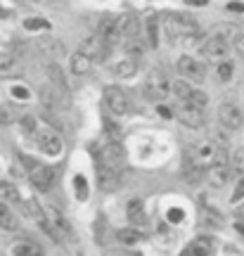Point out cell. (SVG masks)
Instances as JSON below:
<instances>
[{
  "label": "cell",
  "instance_id": "obj_32",
  "mask_svg": "<svg viewBox=\"0 0 244 256\" xmlns=\"http://www.w3.org/2000/svg\"><path fill=\"white\" fill-rule=\"evenodd\" d=\"M240 29L235 26V24H221V26H216L213 31H211V36H218V38H223V40H232L235 38V34H237Z\"/></svg>",
  "mask_w": 244,
  "mask_h": 256
},
{
  "label": "cell",
  "instance_id": "obj_16",
  "mask_svg": "<svg viewBox=\"0 0 244 256\" xmlns=\"http://www.w3.org/2000/svg\"><path fill=\"white\" fill-rule=\"evenodd\" d=\"M145 36H147V45L152 50L159 48V40H161V17L159 15H150L145 21Z\"/></svg>",
  "mask_w": 244,
  "mask_h": 256
},
{
  "label": "cell",
  "instance_id": "obj_38",
  "mask_svg": "<svg viewBox=\"0 0 244 256\" xmlns=\"http://www.w3.org/2000/svg\"><path fill=\"white\" fill-rule=\"evenodd\" d=\"M10 124H15V110L0 105V126H10Z\"/></svg>",
  "mask_w": 244,
  "mask_h": 256
},
{
  "label": "cell",
  "instance_id": "obj_27",
  "mask_svg": "<svg viewBox=\"0 0 244 256\" xmlns=\"http://www.w3.org/2000/svg\"><path fill=\"white\" fill-rule=\"evenodd\" d=\"M230 173H235L237 178H244V147H237L230 157Z\"/></svg>",
  "mask_w": 244,
  "mask_h": 256
},
{
  "label": "cell",
  "instance_id": "obj_52",
  "mask_svg": "<svg viewBox=\"0 0 244 256\" xmlns=\"http://www.w3.org/2000/svg\"><path fill=\"white\" fill-rule=\"evenodd\" d=\"M7 15H10V12H7V10H2V7H0V19H2V17H7Z\"/></svg>",
  "mask_w": 244,
  "mask_h": 256
},
{
  "label": "cell",
  "instance_id": "obj_9",
  "mask_svg": "<svg viewBox=\"0 0 244 256\" xmlns=\"http://www.w3.org/2000/svg\"><path fill=\"white\" fill-rule=\"evenodd\" d=\"M116 31H119V38H121L123 43L138 40L140 34H142L140 17H138V15H123V17H119L116 19Z\"/></svg>",
  "mask_w": 244,
  "mask_h": 256
},
{
  "label": "cell",
  "instance_id": "obj_19",
  "mask_svg": "<svg viewBox=\"0 0 244 256\" xmlns=\"http://www.w3.org/2000/svg\"><path fill=\"white\" fill-rule=\"evenodd\" d=\"M48 78H50V86H52L55 91H59V92H67V91H69L67 72H64L59 64H55V62H50V64H48Z\"/></svg>",
  "mask_w": 244,
  "mask_h": 256
},
{
  "label": "cell",
  "instance_id": "obj_45",
  "mask_svg": "<svg viewBox=\"0 0 244 256\" xmlns=\"http://www.w3.org/2000/svg\"><path fill=\"white\" fill-rule=\"evenodd\" d=\"M157 111H159V116H164V119H171V116H173L171 107L169 105H164V102H157Z\"/></svg>",
  "mask_w": 244,
  "mask_h": 256
},
{
  "label": "cell",
  "instance_id": "obj_23",
  "mask_svg": "<svg viewBox=\"0 0 244 256\" xmlns=\"http://www.w3.org/2000/svg\"><path fill=\"white\" fill-rule=\"evenodd\" d=\"M135 72H138V59H131V57H123L121 62H116L112 67L114 78H131Z\"/></svg>",
  "mask_w": 244,
  "mask_h": 256
},
{
  "label": "cell",
  "instance_id": "obj_36",
  "mask_svg": "<svg viewBox=\"0 0 244 256\" xmlns=\"http://www.w3.org/2000/svg\"><path fill=\"white\" fill-rule=\"evenodd\" d=\"M74 187H76V197L78 200H86L88 197V183H86L83 176H76L74 178Z\"/></svg>",
  "mask_w": 244,
  "mask_h": 256
},
{
  "label": "cell",
  "instance_id": "obj_41",
  "mask_svg": "<svg viewBox=\"0 0 244 256\" xmlns=\"http://www.w3.org/2000/svg\"><path fill=\"white\" fill-rule=\"evenodd\" d=\"M17 159L21 162V164H24V168H26L29 173H31V171H34V168L38 166V162L34 159V157H29V154H17Z\"/></svg>",
  "mask_w": 244,
  "mask_h": 256
},
{
  "label": "cell",
  "instance_id": "obj_48",
  "mask_svg": "<svg viewBox=\"0 0 244 256\" xmlns=\"http://www.w3.org/2000/svg\"><path fill=\"white\" fill-rule=\"evenodd\" d=\"M102 228H105V223H102V216H100L97 223H95V233H97V242H100V244L105 242V238H102Z\"/></svg>",
  "mask_w": 244,
  "mask_h": 256
},
{
  "label": "cell",
  "instance_id": "obj_3",
  "mask_svg": "<svg viewBox=\"0 0 244 256\" xmlns=\"http://www.w3.org/2000/svg\"><path fill=\"white\" fill-rule=\"evenodd\" d=\"M169 92H171V83L164 73L154 72L147 78V83H145V97L147 100H152V102H164Z\"/></svg>",
  "mask_w": 244,
  "mask_h": 256
},
{
  "label": "cell",
  "instance_id": "obj_25",
  "mask_svg": "<svg viewBox=\"0 0 244 256\" xmlns=\"http://www.w3.org/2000/svg\"><path fill=\"white\" fill-rule=\"evenodd\" d=\"M38 50L43 53V55H62L64 53V45L57 40V38H43V40H38Z\"/></svg>",
  "mask_w": 244,
  "mask_h": 256
},
{
  "label": "cell",
  "instance_id": "obj_24",
  "mask_svg": "<svg viewBox=\"0 0 244 256\" xmlns=\"http://www.w3.org/2000/svg\"><path fill=\"white\" fill-rule=\"evenodd\" d=\"M12 256H43V249L38 247L36 242H29V239H21L12 247Z\"/></svg>",
  "mask_w": 244,
  "mask_h": 256
},
{
  "label": "cell",
  "instance_id": "obj_40",
  "mask_svg": "<svg viewBox=\"0 0 244 256\" xmlns=\"http://www.w3.org/2000/svg\"><path fill=\"white\" fill-rule=\"evenodd\" d=\"M232 48H235V53L244 55V31L242 29H240V31L235 34V38H232Z\"/></svg>",
  "mask_w": 244,
  "mask_h": 256
},
{
  "label": "cell",
  "instance_id": "obj_46",
  "mask_svg": "<svg viewBox=\"0 0 244 256\" xmlns=\"http://www.w3.org/2000/svg\"><path fill=\"white\" fill-rule=\"evenodd\" d=\"M12 95L19 97V100H29V88H24V86H15V88H12Z\"/></svg>",
  "mask_w": 244,
  "mask_h": 256
},
{
  "label": "cell",
  "instance_id": "obj_29",
  "mask_svg": "<svg viewBox=\"0 0 244 256\" xmlns=\"http://www.w3.org/2000/svg\"><path fill=\"white\" fill-rule=\"evenodd\" d=\"M207 178V171H204V166H197V164H188L185 168V181L190 185H199L202 181Z\"/></svg>",
  "mask_w": 244,
  "mask_h": 256
},
{
  "label": "cell",
  "instance_id": "obj_39",
  "mask_svg": "<svg viewBox=\"0 0 244 256\" xmlns=\"http://www.w3.org/2000/svg\"><path fill=\"white\" fill-rule=\"evenodd\" d=\"M105 133H107V140H114V143H121V128L116 126V124H109L107 121V126H105Z\"/></svg>",
  "mask_w": 244,
  "mask_h": 256
},
{
  "label": "cell",
  "instance_id": "obj_37",
  "mask_svg": "<svg viewBox=\"0 0 244 256\" xmlns=\"http://www.w3.org/2000/svg\"><path fill=\"white\" fill-rule=\"evenodd\" d=\"M204 223H209V225H221L223 223V216L218 214V211H213V209H209V206H204Z\"/></svg>",
  "mask_w": 244,
  "mask_h": 256
},
{
  "label": "cell",
  "instance_id": "obj_44",
  "mask_svg": "<svg viewBox=\"0 0 244 256\" xmlns=\"http://www.w3.org/2000/svg\"><path fill=\"white\" fill-rule=\"evenodd\" d=\"M242 197H244V178H240L237 185H235V192H232V201H240Z\"/></svg>",
  "mask_w": 244,
  "mask_h": 256
},
{
  "label": "cell",
  "instance_id": "obj_12",
  "mask_svg": "<svg viewBox=\"0 0 244 256\" xmlns=\"http://www.w3.org/2000/svg\"><path fill=\"white\" fill-rule=\"evenodd\" d=\"M183 24H185V17H183V15L169 12L166 17H161V34L169 38L171 43H178V40H180V34H183Z\"/></svg>",
  "mask_w": 244,
  "mask_h": 256
},
{
  "label": "cell",
  "instance_id": "obj_4",
  "mask_svg": "<svg viewBox=\"0 0 244 256\" xmlns=\"http://www.w3.org/2000/svg\"><path fill=\"white\" fill-rule=\"evenodd\" d=\"M227 55H230V43L227 40H223V38L218 36H209L204 43H202V57L204 59H209V62H223V59H227Z\"/></svg>",
  "mask_w": 244,
  "mask_h": 256
},
{
  "label": "cell",
  "instance_id": "obj_17",
  "mask_svg": "<svg viewBox=\"0 0 244 256\" xmlns=\"http://www.w3.org/2000/svg\"><path fill=\"white\" fill-rule=\"evenodd\" d=\"M21 73V64L12 53H2L0 50V78H12Z\"/></svg>",
  "mask_w": 244,
  "mask_h": 256
},
{
  "label": "cell",
  "instance_id": "obj_15",
  "mask_svg": "<svg viewBox=\"0 0 244 256\" xmlns=\"http://www.w3.org/2000/svg\"><path fill=\"white\" fill-rule=\"evenodd\" d=\"M126 219L133 228H142L147 223V214H145V204L142 200H131L126 206Z\"/></svg>",
  "mask_w": 244,
  "mask_h": 256
},
{
  "label": "cell",
  "instance_id": "obj_2",
  "mask_svg": "<svg viewBox=\"0 0 244 256\" xmlns=\"http://www.w3.org/2000/svg\"><path fill=\"white\" fill-rule=\"evenodd\" d=\"M34 138H36L38 147H40L45 154H52V157L62 154V138H59V133H57L55 128H50V126L36 128Z\"/></svg>",
  "mask_w": 244,
  "mask_h": 256
},
{
  "label": "cell",
  "instance_id": "obj_42",
  "mask_svg": "<svg viewBox=\"0 0 244 256\" xmlns=\"http://www.w3.org/2000/svg\"><path fill=\"white\" fill-rule=\"evenodd\" d=\"M166 219H169V223H180V220H185V211L183 209H169Z\"/></svg>",
  "mask_w": 244,
  "mask_h": 256
},
{
  "label": "cell",
  "instance_id": "obj_47",
  "mask_svg": "<svg viewBox=\"0 0 244 256\" xmlns=\"http://www.w3.org/2000/svg\"><path fill=\"white\" fill-rule=\"evenodd\" d=\"M227 10H230V12H240V15H244V5L242 2H237V0L227 2Z\"/></svg>",
  "mask_w": 244,
  "mask_h": 256
},
{
  "label": "cell",
  "instance_id": "obj_11",
  "mask_svg": "<svg viewBox=\"0 0 244 256\" xmlns=\"http://www.w3.org/2000/svg\"><path fill=\"white\" fill-rule=\"evenodd\" d=\"M173 116H178V121L183 124V126L188 128H202L204 126V110H199V107H194V105H180L178 110L173 111Z\"/></svg>",
  "mask_w": 244,
  "mask_h": 256
},
{
  "label": "cell",
  "instance_id": "obj_13",
  "mask_svg": "<svg viewBox=\"0 0 244 256\" xmlns=\"http://www.w3.org/2000/svg\"><path fill=\"white\" fill-rule=\"evenodd\" d=\"M95 171H97V185L102 192H114L119 187V171L109 168L102 162H95Z\"/></svg>",
  "mask_w": 244,
  "mask_h": 256
},
{
  "label": "cell",
  "instance_id": "obj_33",
  "mask_svg": "<svg viewBox=\"0 0 244 256\" xmlns=\"http://www.w3.org/2000/svg\"><path fill=\"white\" fill-rule=\"evenodd\" d=\"M216 76H218V81H230L232 78V62L230 59L218 62L216 64Z\"/></svg>",
  "mask_w": 244,
  "mask_h": 256
},
{
  "label": "cell",
  "instance_id": "obj_22",
  "mask_svg": "<svg viewBox=\"0 0 244 256\" xmlns=\"http://www.w3.org/2000/svg\"><path fill=\"white\" fill-rule=\"evenodd\" d=\"M90 67H93V59L86 55V53H74L71 55V59H69V69H71V73H76V76H83V73L90 72Z\"/></svg>",
  "mask_w": 244,
  "mask_h": 256
},
{
  "label": "cell",
  "instance_id": "obj_30",
  "mask_svg": "<svg viewBox=\"0 0 244 256\" xmlns=\"http://www.w3.org/2000/svg\"><path fill=\"white\" fill-rule=\"evenodd\" d=\"M24 29H26V31H50L52 24H50L48 19L29 17V19H24Z\"/></svg>",
  "mask_w": 244,
  "mask_h": 256
},
{
  "label": "cell",
  "instance_id": "obj_31",
  "mask_svg": "<svg viewBox=\"0 0 244 256\" xmlns=\"http://www.w3.org/2000/svg\"><path fill=\"white\" fill-rule=\"evenodd\" d=\"M0 228H7V230H15L17 228V220H15L10 206L5 201H0Z\"/></svg>",
  "mask_w": 244,
  "mask_h": 256
},
{
  "label": "cell",
  "instance_id": "obj_5",
  "mask_svg": "<svg viewBox=\"0 0 244 256\" xmlns=\"http://www.w3.org/2000/svg\"><path fill=\"white\" fill-rule=\"evenodd\" d=\"M216 157H218V147L211 145V143H197L188 149V162L197 166L216 164Z\"/></svg>",
  "mask_w": 244,
  "mask_h": 256
},
{
  "label": "cell",
  "instance_id": "obj_50",
  "mask_svg": "<svg viewBox=\"0 0 244 256\" xmlns=\"http://www.w3.org/2000/svg\"><path fill=\"white\" fill-rule=\"evenodd\" d=\"M235 216L244 220V201H242V206H237V209H235Z\"/></svg>",
  "mask_w": 244,
  "mask_h": 256
},
{
  "label": "cell",
  "instance_id": "obj_43",
  "mask_svg": "<svg viewBox=\"0 0 244 256\" xmlns=\"http://www.w3.org/2000/svg\"><path fill=\"white\" fill-rule=\"evenodd\" d=\"M21 128H24V130H26V133H31V135H34V133H36V119H34V116H24V119H21Z\"/></svg>",
  "mask_w": 244,
  "mask_h": 256
},
{
  "label": "cell",
  "instance_id": "obj_20",
  "mask_svg": "<svg viewBox=\"0 0 244 256\" xmlns=\"http://www.w3.org/2000/svg\"><path fill=\"white\" fill-rule=\"evenodd\" d=\"M213 254V239L211 238H197L190 242V247L180 256H211Z\"/></svg>",
  "mask_w": 244,
  "mask_h": 256
},
{
  "label": "cell",
  "instance_id": "obj_18",
  "mask_svg": "<svg viewBox=\"0 0 244 256\" xmlns=\"http://www.w3.org/2000/svg\"><path fill=\"white\" fill-rule=\"evenodd\" d=\"M207 181L213 187H223L230 181V166L227 164H211L207 168Z\"/></svg>",
  "mask_w": 244,
  "mask_h": 256
},
{
  "label": "cell",
  "instance_id": "obj_34",
  "mask_svg": "<svg viewBox=\"0 0 244 256\" xmlns=\"http://www.w3.org/2000/svg\"><path fill=\"white\" fill-rule=\"evenodd\" d=\"M188 105H194V107H199V110H207L209 95L204 91H197V88H194V92H192V97H190Z\"/></svg>",
  "mask_w": 244,
  "mask_h": 256
},
{
  "label": "cell",
  "instance_id": "obj_7",
  "mask_svg": "<svg viewBox=\"0 0 244 256\" xmlns=\"http://www.w3.org/2000/svg\"><path fill=\"white\" fill-rule=\"evenodd\" d=\"M105 105H107V110L112 111V114H116V116L131 111V100H128V95L121 91V88H116V86H109V88L105 91Z\"/></svg>",
  "mask_w": 244,
  "mask_h": 256
},
{
  "label": "cell",
  "instance_id": "obj_6",
  "mask_svg": "<svg viewBox=\"0 0 244 256\" xmlns=\"http://www.w3.org/2000/svg\"><path fill=\"white\" fill-rule=\"evenodd\" d=\"M218 121L226 130H240L244 126V111L232 102H223L218 107Z\"/></svg>",
  "mask_w": 244,
  "mask_h": 256
},
{
  "label": "cell",
  "instance_id": "obj_10",
  "mask_svg": "<svg viewBox=\"0 0 244 256\" xmlns=\"http://www.w3.org/2000/svg\"><path fill=\"white\" fill-rule=\"evenodd\" d=\"M81 53H86V55L90 57L93 62H105L107 55L112 53V48L105 43V38L100 36V34H95V36H90V38H86V40H83Z\"/></svg>",
  "mask_w": 244,
  "mask_h": 256
},
{
  "label": "cell",
  "instance_id": "obj_28",
  "mask_svg": "<svg viewBox=\"0 0 244 256\" xmlns=\"http://www.w3.org/2000/svg\"><path fill=\"white\" fill-rule=\"evenodd\" d=\"M0 201H15V204H19L21 201V197H19L17 187L12 183H7V181H0Z\"/></svg>",
  "mask_w": 244,
  "mask_h": 256
},
{
  "label": "cell",
  "instance_id": "obj_14",
  "mask_svg": "<svg viewBox=\"0 0 244 256\" xmlns=\"http://www.w3.org/2000/svg\"><path fill=\"white\" fill-rule=\"evenodd\" d=\"M55 183V168L45 164H38L34 171H31V185L40 190V192H48Z\"/></svg>",
  "mask_w": 244,
  "mask_h": 256
},
{
  "label": "cell",
  "instance_id": "obj_8",
  "mask_svg": "<svg viewBox=\"0 0 244 256\" xmlns=\"http://www.w3.org/2000/svg\"><path fill=\"white\" fill-rule=\"evenodd\" d=\"M178 72L188 81H204L207 78V64L192 55H183L178 59Z\"/></svg>",
  "mask_w": 244,
  "mask_h": 256
},
{
  "label": "cell",
  "instance_id": "obj_1",
  "mask_svg": "<svg viewBox=\"0 0 244 256\" xmlns=\"http://www.w3.org/2000/svg\"><path fill=\"white\" fill-rule=\"evenodd\" d=\"M93 154H95V162H102V164H107L114 171H121L123 164H126V149H123L121 143H114V140H107L105 147H95Z\"/></svg>",
  "mask_w": 244,
  "mask_h": 256
},
{
  "label": "cell",
  "instance_id": "obj_21",
  "mask_svg": "<svg viewBox=\"0 0 244 256\" xmlns=\"http://www.w3.org/2000/svg\"><path fill=\"white\" fill-rule=\"evenodd\" d=\"M171 92L175 95V100L180 102V105H185V102H190V97H192V92H194V86L190 83L188 78H175L173 83H171Z\"/></svg>",
  "mask_w": 244,
  "mask_h": 256
},
{
  "label": "cell",
  "instance_id": "obj_49",
  "mask_svg": "<svg viewBox=\"0 0 244 256\" xmlns=\"http://www.w3.org/2000/svg\"><path fill=\"white\" fill-rule=\"evenodd\" d=\"M185 5H190V7H207L209 0H185Z\"/></svg>",
  "mask_w": 244,
  "mask_h": 256
},
{
  "label": "cell",
  "instance_id": "obj_51",
  "mask_svg": "<svg viewBox=\"0 0 244 256\" xmlns=\"http://www.w3.org/2000/svg\"><path fill=\"white\" fill-rule=\"evenodd\" d=\"M235 230H237L240 235H244V223H242V220H240V223H235Z\"/></svg>",
  "mask_w": 244,
  "mask_h": 256
},
{
  "label": "cell",
  "instance_id": "obj_26",
  "mask_svg": "<svg viewBox=\"0 0 244 256\" xmlns=\"http://www.w3.org/2000/svg\"><path fill=\"white\" fill-rule=\"evenodd\" d=\"M116 239L121 242V244H138L140 239H142V233L138 230V228H121V230H116Z\"/></svg>",
  "mask_w": 244,
  "mask_h": 256
},
{
  "label": "cell",
  "instance_id": "obj_35",
  "mask_svg": "<svg viewBox=\"0 0 244 256\" xmlns=\"http://www.w3.org/2000/svg\"><path fill=\"white\" fill-rule=\"evenodd\" d=\"M142 43H138V40H128L126 43V57H131V59H140L142 57Z\"/></svg>",
  "mask_w": 244,
  "mask_h": 256
}]
</instances>
